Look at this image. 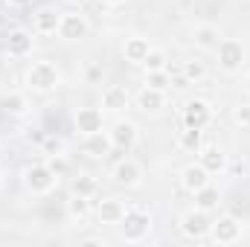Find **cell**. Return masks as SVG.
<instances>
[{"label": "cell", "instance_id": "26", "mask_svg": "<svg viewBox=\"0 0 250 247\" xmlns=\"http://www.w3.org/2000/svg\"><path fill=\"white\" fill-rule=\"evenodd\" d=\"M146 87H154V90H169L172 87V76H169V67L166 70H146Z\"/></svg>", "mask_w": 250, "mask_h": 247}, {"label": "cell", "instance_id": "6", "mask_svg": "<svg viewBox=\"0 0 250 247\" xmlns=\"http://www.w3.org/2000/svg\"><path fill=\"white\" fill-rule=\"evenodd\" d=\"M209 227H212V218H209V212H204V209H189L187 215L181 218V233L192 239V242H198V239H207L209 236Z\"/></svg>", "mask_w": 250, "mask_h": 247}, {"label": "cell", "instance_id": "13", "mask_svg": "<svg viewBox=\"0 0 250 247\" xmlns=\"http://www.w3.org/2000/svg\"><path fill=\"white\" fill-rule=\"evenodd\" d=\"M125 201L120 198H105V201H99V206H96V218H99V224H111V227H120V221L125 218Z\"/></svg>", "mask_w": 250, "mask_h": 247}, {"label": "cell", "instance_id": "39", "mask_svg": "<svg viewBox=\"0 0 250 247\" xmlns=\"http://www.w3.org/2000/svg\"><path fill=\"white\" fill-rule=\"evenodd\" d=\"M0 178H3V172H0Z\"/></svg>", "mask_w": 250, "mask_h": 247}, {"label": "cell", "instance_id": "31", "mask_svg": "<svg viewBox=\"0 0 250 247\" xmlns=\"http://www.w3.org/2000/svg\"><path fill=\"white\" fill-rule=\"evenodd\" d=\"M47 166L59 175V178H64L67 175V169H70V163H67V154H56V157H50L47 160Z\"/></svg>", "mask_w": 250, "mask_h": 247}, {"label": "cell", "instance_id": "28", "mask_svg": "<svg viewBox=\"0 0 250 247\" xmlns=\"http://www.w3.org/2000/svg\"><path fill=\"white\" fill-rule=\"evenodd\" d=\"M41 151H44L47 157H56V154H64V151H67V143H64V137L53 134V131H47L44 140H41Z\"/></svg>", "mask_w": 250, "mask_h": 247}, {"label": "cell", "instance_id": "16", "mask_svg": "<svg viewBox=\"0 0 250 247\" xmlns=\"http://www.w3.org/2000/svg\"><path fill=\"white\" fill-rule=\"evenodd\" d=\"M82 151H84L87 157H108V154L114 151V143H111V137H108L105 131H96V134H87V137H84Z\"/></svg>", "mask_w": 250, "mask_h": 247}, {"label": "cell", "instance_id": "15", "mask_svg": "<svg viewBox=\"0 0 250 247\" xmlns=\"http://www.w3.org/2000/svg\"><path fill=\"white\" fill-rule=\"evenodd\" d=\"M198 163L209 172V175H221L227 169V154L218 148V145H201L198 151Z\"/></svg>", "mask_w": 250, "mask_h": 247}, {"label": "cell", "instance_id": "35", "mask_svg": "<svg viewBox=\"0 0 250 247\" xmlns=\"http://www.w3.org/2000/svg\"><path fill=\"white\" fill-rule=\"evenodd\" d=\"M6 3H12V6H29L32 0H6Z\"/></svg>", "mask_w": 250, "mask_h": 247}, {"label": "cell", "instance_id": "10", "mask_svg": "<svg viewBox=\"0 0 250 247\" xmlns=\"http://www.w3.org/2000/svg\"><path fill=\"white\" fill-rule=\"evenodd\" d=\"M59 23H62V12L53 9V6H41L32 15V32L35 35H56L59 32Z\"/></svg>", "mask_w": 250, "mask_h": 247}, {"label": "cell", "instance_id": "11", "mask_svg": "<svg viewBox=\"0 0 250 247\" xmlns=\"http://www.w3.org/2000/svg\"><path fill=\"white\" fill-rule=\"evenodd\" d=\"M108 137H111L114 148H120V151L128 154V151L137 145V125L128 123V120H120V123H114V128L108 131Z\"/></svg>", "mask_w": 250, "mask_h": 247}, {"label": "cell", "instance_id": "21", "mask_svg": "<svg viewBox=\"0 0 250 247\" xmlns=\"http://www.w3.org/2000/svg\"><path fill=\"white\" fill-rule=\"evenodd\" d=\"M128 108V90L120 87V84H111V87H105V93H102V111H111V114H120Z\"/></svg>", "mask_w": 250, "mask_h": 247}, {"label": "cell", "instance_id": "18", "mask_svg": "<svg viewBox=\"0 0 250 247\" xmlns=\"http://www.w3.org/2000/svg\"><path fill=\"white\" fill-rule=\"evenodd\" d=\"M192 38H195V44H198L201 50L215 53V47L221 44V29H218L215 23H201V26H195Z\"/></svg>", "mask_w": 250, "mask_h": 247}, {"label": "cell", "instance_id": "27", "mask_svg": "<svg viewBox=\"0 0 250 247\" xmlns=\"http://www.w3.org/2000/svg\"><path fill=\"white\" fill-rule=\"evenodd\" d=\"M67 215L76 218V221H84L90 215V198H82V195H73L67 201Z\"/></svg>", "mask_w": 250, "mask_h": 247}, {"label": "cell", "instance_id": "20", "mask_svg": "<svg viewBox=\"0 0 250 247\" xmlns=\"http://www.w3.org/2000/svg\"><path fill=\"white\" fill-rule=\"evenodd\" d=\"M148 50H151L148 38H143V35H131V38L125 41V47H123V56H125V62H131V64H143L146 62V56H148Z\"/></svg>", "mask_w": 250, "mask_h": 247}, {"label": "cell", "instance_id": "14", "mask_svg": "<svg viewBox=\"0 0 250 247\" xmlns=\"http://www.w3.org/2000/svg\"><path fill=\"white\" fill-rule=\"evenodd\" d=\"M114 181H117L120 186H125V189L140 186V181H143V169H140V163L131 160V157L120 160V163L114 166Z\"/></svg>", "mask_w": 250, "mask_h": 247}, {"label": "cell", "instance_id": "12", "mask_svg": "<svg viewBox=\"0 0 250 247\" xmlns=\"http://www.w3.org/2000/svg\"><path fill=\"white\" fill-rule=\"evenodd\" d=\"M73 123H76V131H79L82 137H87V134L102 131L105 117H102V111H99V108H79V111H76V117H73Z\"/></svg>", "mask_w": 250, "mask_h": 247}, {"label": "cell", "instance_id": "1", "mask_svg": "<svg viewBox=\"0 0 250 247\" xmlns=\"http://www.w3.org/2000/svg\"><path fill=\"white\" fill-rule=\"evenodd\" d=\"M59 67L53 62H35L29 70H26V84H29V90H35V93H50V90H56L59 87Z\"/></svg>", "mask_w": 250, "mask_h": 247}, {"label": "cell", "instance_id": "24", "mask_svg": "<svg viewBox=\"0 0 250 247\" xmlns=\"http://www.w3.org/2000/svg\"><path fill=\"white\" fill-rule=\"evenodd\" d=\"M70 192L73 195H82V198H96L99 195V181L93 175H79V178H73Z\"/></svg>", "mask_w": 250, "mask_h": 247}, {"label": "cell", "instance_id": "33", "mask_svg": "<svg viewBox=\"0 0 250 247\" xmlns=\"http://www.w3.org/2000/svg\"><path fill=\"white\" fill-rule=\"evenodd\" d=\"M84 76H87V82H90V84H96V82L102 79V67H99V64H87Z\"/></svg>", "mask_w": 250, "mask_h": 247}, {"label": "cell", "instance_id": "23", "mask_svg": "<svg viewBox=\"0 0 250 247\" xmlns=\"http://www.w3.org/2000/svg\"><path fill=\"white\" fill-rule=\"evenodd\" d=\"M204 145V131L201 128H184L181 137H178V148L187 151V154H198Z\"/></svg>", "mask_w": 250, "mask_h": 247}, {"label": "cell", "instance_id": "29", "mask_svg": "<svg viewBox=\"0 0 250 247\" xmlns=\"http://www.w3.org/2000/svg\"><path fill=\"white\" fill-rule=\"evenodd\" d=\"M184 79H187L189 84H198V82H204L207 79V64L204 62H187L184 64Z\"/></svg>", "mask_w": 250, "mask_h": 247}, {"label": "cell", "instance_id": "38", "mask_svg": "<svg viewBox=\"0 0 250 247\" xmlns=\"http://www.w3.org/2000/svg\"><path fill=\"white\" fill-rule=\"evenodd\" d=\"M245 87H248V93H250V73H248V79H245Z\"/></svg>", "mask_w": 250, "mask_h": 247}, {"label": "cell", "instance_id": "19", "mask_svg": "<svg viewBox=\"0 0 250 247\" xmlns=\"http://www.w3.org/2000/svg\"><path fill=\"white\" fill-rule=\"evenodd\" d=\"M137 108L146 111V114H157L166 108V93L163 90H154V87H143L137 93Z\"/></svg>", "mask_w": 250, "mask_h": 247}, {"label": "cell", "instance_id": "32", "mask_svg": "<svg viewBox=\"0 0 250 247\" xmlns=\"http://www.w3.org/2000/svg\"><path fill=\"white\" fill-rule=\"evenodd\" d=\"M233 123L236 125H250V105H239V108H233Z\"/></svg>", "mask_w": 250, "mask_h": 247}, {"label": "cell", "instance_id": "37", "mask_svg": "<svg viewBox=\"0 0 250 247\" xmlns=\"http://www.w3.org/2000/svg\"><path fill=\"white\" fill-rule=\"evenodd\" d=\"M105 6H120V3H125V0H102Z\"/></svg>", "mask_w": 250, "mask_h": 247}, {"label": "cell", "instance_id": "5", "mask_svg": "<svg viewBox=\"0 0 250 247\" xmlns=\"http://www.w3.org/2000/svg\"><path fill=\"white\" fill-rule=\"evenodd\" d=\"M181 123H184V128H201L204 131L212 123V105L207 99H189L181 111Z\"/></svg>", "mask_w": 250, "mask_h": 247}, {"label": "cell", "instance_id": "36", "mask_svg": "<svg viewBox=\"0 0 250 247\" xmlns=\"http://www.w3.org/2000/svg\"><path fill=\"white\" fill-rule=\"evenodd\" d=\"M64 3H70V6H84L87 0H64Z\"/></svg>", "mask_w": 250, "mask_h": 247}, {"label": "cell", "instance_id": "4", "mask_svg": "<svg viewBox=\"0 0 250 247\" xmlns=\"http://www.w3.org/2000/svg\"><path fill=\"white\" fill-rule=\"evenodd\" d=\"M215 53H218V67L224 73H239L242 70V64H245V47H242V41L221 38V44L215 47Z\"/></svg>", "mask_w": 250, "mask_h": 247}, {"label": "cell", "instance_id": "25", "mask_svg": "<svg viewBox=\"0 0 250 247\" xmlns=\"http://www.w3.org/2000/svg\"><path fill=\"white\" fill-rule=\"evenodd\" d=\"M0 108H3L6 114H12V117H23V114L29 111V102H26L23 93H6V96L0 99Z\"/></svg>", "mask_w": 250, "mask_h": 247}, {"label": "cell", "instance_id": "3", "mask_svg": "<svg viewBox=\"0 0 250 247\" xmlns=\"http://www.w3.org/2000/svg\"><path fill=\"white\" fill-rule=\"evenodd\" d=\"M23 184L32 195H50L59 184V175L47 163H32V166L23 169Z\"/></svg>", "mask_w": 250, "mask_h": 247}, {"label": "cell", "instance_id": "9", "mask_svg": "<svg viewBox=\"0 0 250 247\" xmlns=\"http://www.w3.org/2000/svg\"><path fill=\"white\" fill-rule=\"evenodd\" d=\"M32 50H35V38L29 29H12L6 35V56L26 59V56H32Z\"/></svg>", "mask_w": 250, "mask_h": 247}, {"label": "cell", "instance_id": "8", "mask_svg": "<svg viewBox=\"0 0 250 247\" xmlns=\"http://www.w3.org/2000/svg\"><path fill=\"white\" fill-rule=\"evenodd\" d=\"M90 32V23L84 15L79 12H62V23H59V38L62 41H79V38H87Z\"/></svg>", "mask_w": 250, "mask_h": 247}, {"label": "cell", "instance_id": "17", "mask_svg": "<svg viewBox=\"0 0 250 247\" xmlns=\"http://www.w3.org/2000/svg\"><path fill=\"white\" fill-rule=\"evenodd\" d=\"M209 178H212V175H209L201 163H192V166H187V169L181 172V186H184L187 192H192V195H195L201 186L209 184Z\"/></svg>", "mask_w": 250, "mask_h": 247}, {"label": "cell", "instance_id": "22", "mask_svg": "<svg viewBox=\"0 0 250 247\" xmlns=\"http://www.w3.org/2000/svg\"><path fill=\"white\" fill-rule=\"evenodd\" d=\"M218 204H221V195H218V189H215L212 184L201 186V189L195 192V206H198V209H204V212H215Z\"/></svg>", "mask_w": 250, "mask_h": 247}, {"label": "cell", "instance_id": "7", "mask_svg": "<svg viewBox=\"0 0 250 247\" xmlns=\"http://www.w3.org/2000/svg\"><path fill=\"white\" fill-rule=\"evenodd\" d=\"M209 239L215 245H233L242 239V221L236 215H218V221H212L209 227Z\"/></svg>", "mask_w": 250, "mask_h": 247}, {"label": "cell", "instance_id": "2", "mask_svg": "<svg viewBox=\"0 0 250 247\" xmlns=\"http://www.w3.org/2000/svg\"><path fill=\"white\" fill-rule=\"evenodd\" d=\"M120 230H123L125 242L137 245V242H143V239L148 236V230H151V215H148L146 209L128 206V209H125V218L120 221Z\"/></svg>", "mask_w": 250, "mask_h": 247}, {"label": "cell", "instance_id": "30", "mask_svg": "<svg viewBox=\"0 0 250 247\" xmlns=\"http://www.w3.org/2000/svg\"><path fill=\"white\" fill-rule=\"evenodd\" d=\"M143 67H146V70H166V53H160V50H148V56H146Z\"/></svg>", "mask_w": 250, "mask_h": 247}, {"label": "cell", "instance_id": "34", "mask_svg": "<svg viewBox=\"0 0 250 247\" xmlns=\"http://www.w3.org/2000/svg\"><path fill=\"white\" fill-rule=\"evenodd\" d=\"M82 245H96V247H105V242H102V239H84Z\"/></svg>", "mask_w": 250, "mask_h": 247}]
</instances>
